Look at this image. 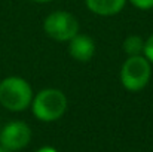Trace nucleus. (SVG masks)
Wrapping results in <instances>:
<instances>
[{"mask_svg":"<svg viewBox=\"0 0 153 152\" xmlns=\"http://www.w3.org/2000/svg\"><path fill=\"white\" fill-rule=\"evenodd\" d=\"M0 152H9V151H7V149H4L3 146H0Z\"/></svg>","mask_w":153,"mask_h":152,"instance_id":"f8f14e48","label":"nucleus"},{"mask_svg":"<svg viewBox=\"0 0 153 152\" xmlns=\"http://www.w3.org/2000/svg\"><path fill=\"white\" fill-rule=\"evenodd\" d=\"M43 28L49 37L59 42H65L71 40L79 33V22L71 13L64 10H56L46 16Z\"/></svg>","mask_w":153,"mask_h":152,"instance_id":"20e7f679","label":"nucleus"},{"mask_svg":"<svg viewBox=\"0 0 153 152\" xmlns=\"http://www.w3.org/2000/svg\"><path fill=\"white\" fill-rule=\"evenodd\" d=\"M33 100L30 84L16 76L6 78L0 82V104L12 112L24 110Z\"/></svg>","mask_w":153,"mask_h":152,"instance_id":"f257e3e1","label":"nucleus"},{"mask_svg":"<svg viewBox=\"0 0 153 152\" xmlns=\"http://www.w3.org/2000/svg\"><path fill=\"white\" fill-rule=\"evenodd\" d=\"M37 152H56L53 148H51V146H43V148H40Z\"/></svg>","mask_w":153,"mask_h":152,"instance_id":"9b49d317","label":"nucleus"},{"mask_svg":"<svg viewBox=\"0 0 153 152\" xmlns=\"http://www.w3.org/2000/svg\"><path fill=\"white\" fill-rule=\"evenodd\" d=\"M144 54H146V57H147V60H150L153 63V34L147 39V42L144 43Z\"/></svg>","mask_w":153,"mask_h":152,"instance_id":"9d476101","label":"nucleus"},{"mask_svg":"<svg viewBox=\"0 0 153 152\" xmlns=\"http://www.w3.org/2000/svg\"><path fill=\"white\" fill-rule=\"evenodd\" d=\"M31 140V130L22 121L9 122L0 133V145L9 152L25 148Z\"/></svg>","mask_w":153,"mask_h":152,"instance_id":"39448f33","label":"nucleus"},{"mask_svg":"<svg viewBox=\"0 0 153 152\" xmlns=\"http://www.w3.org/2000/svg\"><path fill=\"white\" fill-rule=\"evenodd\" d=\"M33 1H40L42 3V1H49V0H33Z\"/></svg>","mask_w":153,"mask_h":152,"instance_id":"ddd939ff","label":"nucleus"},{"mask_svg":"<svg viewBox=\"0 0 153 152\" xmlns=\"http://www.w3.org/2000/svg\"><path fill=\"white\" fill-rule=\"evenodd\" d=\"M144 49V42L140 36H129L123 42V51L132 57V55H140V52Z\"/></svg>","mask_w":153,"mask_h":152,"instance_id":"6e6552de","label":"nucleus"},{"mask_svg":"<svg viewBox=\"0 0 153 152\" xmlns=\"http://www.w3.org/2000/svg\"><path fill=\"white\" fill-rule=\"evenodd\" d=\"M129 1L138 9H152L153 7V0H129Z\"/></svg>","mask_w":153,"mask_h":152,"instance_id":"1a4fd4ad","label":"nucleus"},{"mask_svg":"<svg viewBox=\"0 0 153 152\" xmlns=\"http://www.w3.org/2000/svg\"><path fill=\"white\" fill-rule=\"evenodd\" d=\"M67 109V97L59 90H43L33 100V113L37 119L51 122L59 119Z\"/></svg>","mask_w":153,"mask_h":152,"instance_id":"f03ea898","label":"nucleus"},{"mask_svg":"<svg viewBox=\"0 0 153 152\" xmlns=\"http://www.w3.org/2000/svg\"><path fill=\"white\" fill-rule=\"evenodd\" d=\"M150 64L147 58L141 55L129 57L120 70V81L122 85L129 91H138L144 88L150 79Z\"/></svg>","mask_w":153,"mask_h":152,"instance_id":"7ed1b4c3","label":"nucleus"},{"mask_svg":"<svg viewBox=\"0 0 153 152\" xmlns=\"http://www.w3.org/2000/svg\"><path fill=\"white\" fill-rule=\"evenodd\" d=\"M126 0H86V6L97 15L108 16L122 10Z\"/></svg>","mask_w":153,"mask_h":152,"instance_id":"0eeeda50","label":"nucleus"},{"mask_svg":"<svg viewBox=\"0 0 153 152\" xmlns=\"http://www.w3.org/2000/svg\"><path fill=\"white\" fill-rule=\"evenodd\" d=\"M95 52L94 40L85 34H76L70 42V54L77 61H88Z\"/></svg>","mask_w":153,"mask_h":152,"instance_id":"423d86ee","label":"nucleus"}]
</instances>
